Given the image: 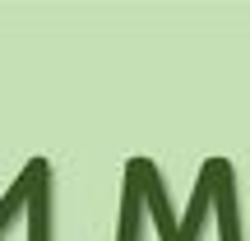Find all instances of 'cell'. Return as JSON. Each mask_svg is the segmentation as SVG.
Returning <instances> with one entry per match:
<instances>
[{
	"mask_svg": "<svg viewBox=\"0 0 250 241\" xmlns=\"http://www.w3.org/2000/svg\"><path fill=\"white\" fill-rule=\"evenodd\" d=\"M153 223L158 241H181V214L171 209L167 176L153 158H130L121 181V209H116V241H144Z\"/></svg>",
	"mask_w": 250,
	"mask_h": 241,
	"instance_id": "1",
	"label": "cell"
},
{
	"mask_svg": "<svg viewBox=\"0 0 250 241\" xmlns=\"http://www.w3.org/2000/svg\"><path fill=\"white\" fill-rule=\"evenodd\" d=\"M19 218L28 223V241H56V181H51L46 158H28L23 172L14 176V186L5 190V199H0V241Z\"/></svg>",
	"mask_w": 250,
	"mask_h": 241,
	"instance_id": "3",
	"label": "cell"
},
{
	"mask_svg": "<svg viewBox=\"0 0 250 241\" xmlns=\"http://www.w3.org/2000/svg\"><path fill=\"white\" fill-rule=\"evenodd\" d=\"M218 223V241H246L241 232V204H236V167L227 158H204L195 176L186 214H181V241H199L204 223Z\"/></svg>",
	"mask_w": 250,
	"mask_h": 241,
	"instance_id": "2",
	"label": "cell"
}]
</instances>
